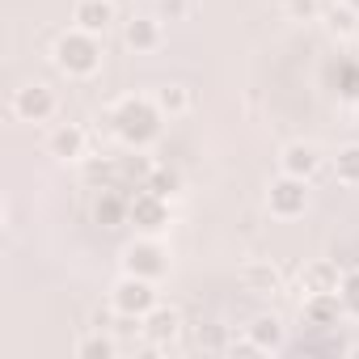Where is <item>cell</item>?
<instances>
[{
	"instance_id": "obj_8",
	"label": "cell",
	"mask_w": 359,
	"mask_h": 359,
	"mask_svg": "<svg viewBox=\"0 0 359 359\" xmlns=\"http://www.w3.org/2000/svg\"><path fill=\"white\" fill-rule=\"evenodd\" d=\"M321 165H325V152L313 140H292V144L279 148V173H292V177H304L309 182Z\"/></svg>"
},
{
	"instance_id": "obj_26",
	"label": "cell",
	"mask_w": 359,
	"mask_h": 359,
	"mask_svg": "<svg viewBox=\"0 0 359 359\" xmlns=\"http://www.w3.org/2000/svg\"><path fill=\"white\" fill-rule=\"evenodd\" d=\"M338 93H342L346 102H359V68H346V72H342V85H338Z\"/></svg>"
},
{
	"instance_id": "obj_17",
	"label": "cell",
	"mask_w": 359,
	"mask_h": 359,
	"mask_svg": "<svg viewBox=\"0 0 359 359\" xmlns=\"http://www.w3.org/2000/svg\"><path fill=\"white\" fill-rule=\"evenodd\" d=\"M321 18H325V30H330L334 39H351V34H359V9H355V5H338V0H330Z\"/></svg>"
},
{
	"instance_id": "obj_5",
	"label": "cell",
	"mask_w": 359,
	"mask_h": 359,
	"mask_svg": "<svg viewBox=\"0 0 359 359\" xmlns=\"http://www.w3.org/2000/svg\"><path fill=\"white\" fill-rule=\"evenodd\" d=\"M169 271V254L161 245V237H135L123 250V275H140V279H165Z\"/></svg>"
},
{
	"instance_id": "obj_15",
	"label": "cell",
	"mask_w": 359,
	"mask_h": 359,
	"mask_svg": "<svg viewBox=\"0 0 359 359\" xmlns=\"http://www.w3.org/2000/svg\"><path fill=\"white\" fill-rule=\"evenodd\" d=\"M338 283H342V271H338V262H330V258L309 262V266H304V275H300L304 296H309V292H338Z\"/></svg>"
},
{
	"instance_id": "obj_23",
	"label": "cell",
	"mask_w": 359,
	"mask_h": 359,
	"mask_svg": "<svg viewBox=\"0 0 359 359\" xmlns=\"http://www.w3.org/2000/svg\"><path fill=\"white\" fill-rule=\"evenodd\" d=\"M338 300H342L346 317H359V271H342V283H338Z\"/></svg>"
},
{
	"instance_id": "obj_4",
	"label": "cell",
	"mask_w": 359,
	"mask_h": 359,
	"mask_svg": "<svg viewBox=\"0 0 359 359\" xmlns=\"http://www.w3.org/2000/svg\"><path fill=\"white\" fill-rule=\"evenodd\" d=\"M266 212L275 220H300L309 212V182H304V177H292V173L271 177V187H266Z\"/></svg>"
},
{
	"instance_id": "obj_21",
	"label": "cell",
	"mask_w": 359,
	"mask_h": 359,
	"mask_svg": "<svg viewBox=\"0 0 359 359\" xmlns=\"http://www.w3.org/2000/svg\"><path fill=\"white\" fill-rule=\"evenodd\" d=\"M76 355H81V359H114V355H118V342H114L106 330H93L89 338L76 342Z\"/></svg>"
},
{
	"instance_id": "obj_14",
	"label": "cell",
	"mask_w": 359,
	"mask_h": 359,
	"mask_svg": "<svg viewBox=\"0 0 359 359\" xmlns=\"http://www.w3.org/2000/svg\"><path fill=\"white\" fill-rule=\"evenodd\" d=\"M300 313H304V321H309V325L330 330V325H338V317H342L346 309H342L338 292H309V296H304V304H300Z\"/></svg>"
},
{
	"instance_id": "obj_18",
	"label": "cell",
	"mask_w": 359,
	"mask_h": 359,
	"mask_svg": "<svg viewBox=\"0 0 359 359\" xmlns=\"http://www.w3.org/2000/svg\"><path fill=\"white\" fill-rule=\"evenodd\" d=\"M152 97H156V106H161L165 118H182L191 110V89L187 85H161Z\"/></svg>"
},
{
	"instance_id": "obj_7",
	"label": "cell",
	"mask_w": 359,
	"mask_h": 359,
	"mask_svg": "<svg viewBox=\"0 0 359 359\" xmlns=\"http://www.w3.org/2000/svg\"><path fill=\"white\" fill-rule=\"evenodd\" d=\"M55 110H60V102H55V93L43 81H26L13 93V118L18 123H51Z\"/></svg>"
},
{
	"instance_id": "obj_27",
	"label": "cell",
	"mask_w": 359,
	"mask_h": 359,
	"mask_svg": "<svg viewBox=\"0 0 359 359\" xmlns=\"http://www.w3.org/2000/svg\"><path fill=\"white\" fill-rule=\"evenodd\" d=\"M199 346H208V351H220V346H224V330H220V325H212V330H199Z\"/></svg>"
},
{
	"instance_id": "obj_2",
	"label": "cell",
	"mask_w": 359,
	"mask_h": 359,
	"mask_svg": "<svg viewBox=\"0 0 359 359\" xmlns=\"http://www.w3.org/2000/svg\"><path fill=\"white\" fill-rule=\"evenodd\" d=\"M51 60H55V68H60L64 76L85 81V76H93V72L102 68V39H97V34H85V30L72 26V30H64V34L55 39Z\"/></svg>"
},
{
	"instance_id": "obj_6",
	"label": "cell",
	"mask_w": 359,
	"mask_h": 359,
	"mask_svg": "<svg viewBox=\"0 0 359 359\" xmlns=\"http://www.w3.org/2000/svg\"><path fill=\"white\" fill-rule=\"evenodd\" d=\"M127 224H131V229H135L140 237H161V233L169 229V199L144 187V191H140V195L131 199Z\"/></svg>"
},
{
	"instance_id": "obj_9",
	"label": "cell",
	"mask_w": 359,
	"mask_h": 359,
	"mask_svg": "<svg viewBox=\"0 0 359 359\" xmlns=\"http://www.w3.org/2000/svg\"><path fill=\"white\" fill-rule=\"evenodd\" d=\"M245 338H250V346H254L258 355H279V351L287 346V325H283V317H275V313H258V317L245 325Z\"/></svg>"
},
{
	"instance_id": "obj_22",
	"label": "cell",
	"mask_w": 359,
	"mask_h": 359,
	"mask_svg": "<svg viewBox=\"0 0 359 359\" xmlns=\"http://www.w3.org/2000/svg\"><path fill=\"white\" fill-rule=\"evenodd\" d=\"M144 187H148V191H156V195H165V199H173L177 191H182V173L169 169V165H156V169L144 177Z\"/></svg>"
},
{
	"instance_id": "obj_10",
	"label": "cell",
	"mask_w": 359,
	"mask_h": 359,
	"mask_svg": "<svg viewBox=\"0 0 359 359\" xmlns=\"http://www.w3.org/2000/svg\"><path fill=\"white\" fill-rule=\"evenodd\" d=\"M114 22H118L114 0H76V5H72V26L85 30V34L106 39V30H110Z\"/></svg>"
},
{
	"instance_id": "obj_16",
	"label": "cell",
	"mask_w": 359,
	"mask_h": 359,
	"mask_svg": "<svg viewBox=\"0 0 359 359\" xmlns=\"http://www.w3.org/2000/svg\"><path fill=\"white\" fill-rule=\"evenodd\" d=\"M127 212H131V199H123V195H114V191H102L97 203H93V220H97L102 229L127 224Z\"/></svg>"
},
{
	"instance_id": "obj_24",
	"label": "cell",
	"mask_w": 359,
	"mask_h": 359,
	"mask_svg": "<svg viewBox=\"0 0 359 359\" xmlns=\"http://www.w3.org/2000/svg\"><path fill=\"white\" fill-rule=\"evenodd\" d=\"M191 0H156V18L161 22H187Z\"/></svg>"
},
{
	"instance_id": "obj_3",
	"label": "cell",
	"mask_w": 359,
	"mask_h": 359,
	"mask_svg": "<svg viewBox=\"0 0 359 359\" xmlns=\"http://www.w3.org/2000/svg\"><path fill=\"white\" fill-rule=\"evenodd\" d=\"M161 304V292H156V279H140V275H123L114 287H110V309L118 317H131L140 321L144 313H152Z\"/></svg>"
},
{
	"instance_id": "obj_29",
	"label": "cell",
	"mask_w": 359,
	"mask_h": 359,
	"mask_svg": "<svg viewBox=\"0 0 359 359\" xmlns=\"http://www.w3.org/2000/svg\"><path fill=\"white\" fill-rule=\"evenodd\" d=\"M338 5H359V0H338Z\"/></svg>"
},
{
	"instance_id": "obj_20",
	"label": "cell",
	"mask_w": 359,
	"mask_h": 359,
	"mask_svg": "<svg viewBox=\"0 0 359 359\" xmlns=\"http://www.w3.org/2000/svg\"><path fill=\"white\" fill-rule=\"evenodd\" d=\"M241 279H245V287L258 292V296H266V292L279 287V271H275L271 262H250V266L241 271Z\"/></svg>"
},
{
	"instance_id": "obj_11",
	"label": "cell",
	"mask_w": 359,
	"mask_h": 359,
	"mask_svg": "<svg viewBox=\"0 0 359 359\" xmlns=\"http://www.w3.org/2000/svg\"><path fill=\"white\" fill-rule=\"evenodd\" d=\"M123 43H127V51H135V55H152V51H161V43H165V22L152 13V18H131V22H123Z\"/></svg>"
},
{
	"instance_id": "obj_25",
	"label": "cell",
	"mask_w": 359,
	"mask_h": 359,
	"mask_svg": "<svg viewBox=\"0 0 359 359\" xmlns=\"http://www.w3.org/2000/svg\"><path fill=\"white\" fill-rule=\"evenodd\" d=\"M287 13L296 22H317L321 18V5H317V0H287Z\"/></svg>"
},
{
	"instance_id": "obj_28",
	"label": "cell",
	"mask_w": 359,
	"mask_h": 359,
	"mask_svg": "<svg viewBox=\"0 0 359 359\" xmlns=\"http://www.w3.org/2000/svg\"><path fill=\"white\" fill-rule=\"evenodd\" d=\"M346 355H359V342H351V346H346Z\"/></svg>"
},
{
	"instance_id": "obj_13",
	"label": "cell",
	"mask_w": 359,
	"mask_h": 359,
	"mask_svg": "<svg viewBox=\"0 0 359 359\" xmlns=\"http://www.w3.org/2000/svg\"><path fill=\"white\" fill-rule=\"evenodd\" d=\"M85 148H89V135L81 123H55L47 135V152L55 161H85Z\"/></svg>"
},
{
	"instance_id": "obj_19",
	"label": "cell",
	"mask_w": 359,
	"mask_h": 359,
	"mask_svg": "<svg viewBox=\"0 0 359 359\" xmlns=\"http://www.w3.org/2000/svg\"><path fill=\"white\" fill-rule=\"evenodd\" d=\"M334 177L342 187H359V144H342L334 152Z\"/></svg>"
},
{
	"instance_id": "obj_12",
	"label": "cell",
	"mask_w": 359,
	"mask_h": 359,
	"mask_svg": "<svg viewBox=\"0 0 359 359\" xmlns=\"http://www.w3.org/2000/svg\"><path fill=\"white\" fill-rule=\"evenodd\" d=\"M140 330H144V338L152 346H169V342H177V334H182V313L173 304H156L152 313L140 317Z\"/></svg>"
},
{
	"instance_id": "obj_1",
	"label": "cell",
	"mask_w": 359,
	"mask_h": 359,
	"mask_svg": "<svg viewBox=\"0 0 359 359\" xmlns=\"http://www.w3.org/2000/svg\"><path fill=\"white\" fill-rule=\"evenodd\" d=\"M106 123H110L114 140H118L123 148H135V152L152 148V144L161 140V131H165V114H161L156 97H144V93L118 97V102L110 106Z\"/></svg>"
}]
</instances>
